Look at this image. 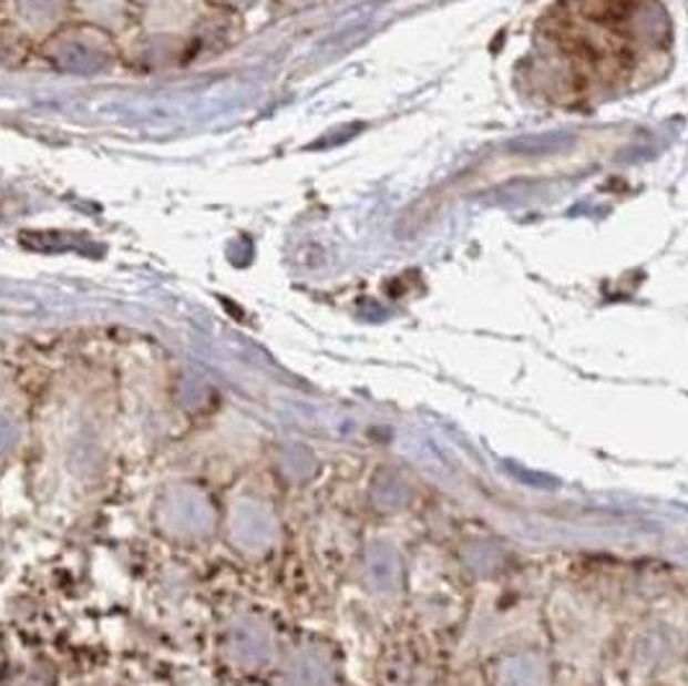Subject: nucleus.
<instances>
[{"label":"nucleus","mask_w":688,"mask_h":686,"mask_svg":"<svg viewBox=\"0 0 688 686\" xmlns=\"http://www.w3.org/2000/svg\"><path fill=\"white\" fill-rule=\"evenodd\" d=\"M274 532V516L260 503H243L233 514V537H237L240 547L260 550L271 545Z\"/></svg>","instance_id":"1"},{"label":"nucleus","mask_w":688,"mask_h":686,"mask_svg":"<svg viewBox=\"0 0 688 686\" xmlns=\"http://www.w3.org/2000/svg\"><path fill=\"white\" fill-rule=\"evenodd\" d=\"M233 656L245 664H258L268 653V635L260 629L256 622H243L233 629V641H229Z\"/></svg>","instance_id":"2"},{"label":"nucleus","mask_w":688,"mask_h":686,"mask_svg":"<svg viewBox=\"0 0 688 686\" xmlns=\"http://www.w3.org/2000/svg\"><path fill=\"white\" fill-rule=\"evenodd\" d=\"M367 579L374 588L387 591L398 579V557L390 547H374L367 557Z\"/></svg>","instance_id":"3"},{"label":"nucleus","mask_w":688,"mask_h":686,"mask_svg":"<svg viewBox=\"0 0 688 686\" xmlns=\"http://www.w3.org/2000/svg\"><path fill=\"white\" fill-rule=\"evenodd\" d=\"M307 674H312V679L318 686H326V682L330 679V666L320 656H315V653H302V656L295 658V664H291V684L297 686Z\"/></svg>","instance_id":"4"}]
</instances>
